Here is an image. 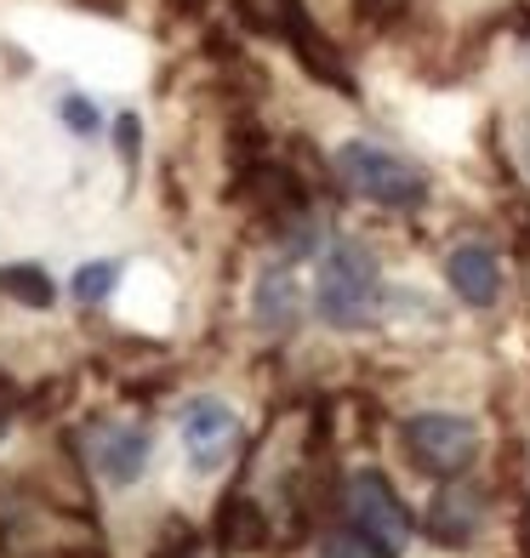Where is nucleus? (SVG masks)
<instances>
[{"label":"nucleus","instance_id":"dca6fc26","mask_svg":"<svg viewBox=\"0 0 530 558\" xmlns=\"http://www.w3.org/2000/svg\"><path fill=\"white\" fill-rule=\"evenodd\" d=\"M115 148H120L125 171H137V155H143V120L137 114H120L115 120Z\"/></svg>","mask_w":530,"mask_h":558},{"label":"nucleus","instance_id":"39448f33","mask_svg":"<svg viewBox=\"0 0 530 558\" xmlns=\"http://www.w3.org/2000/svg\"><path fill=\"white\" fill-rule=\"evenodd\" d=\"M348 524L365 530L388 558H399V547L411 536V513H406V501H399V490L388 485V473L360 468L348 478Z\"/></svg>","mask_w":530,"mask_h":558},{"label":"nucleus","instance_id":"f8f14e48","mask_svg":"<svg viewBox=\"0 0 530 558\" xmlns=\"http://www.w3.org/2000/svg\"><path fill=\"white\" fill-rule=\"evenodd\" d=\"M0 291H7L12 302H23V308H52V279H46V268L35 263H12V268H0Z\"/></svg>","mask_w":530,"mask_h":558},{"label":"nucleus","instance_id":"9b49d317","mask_svg":"<svg viewBox=\"0 0 530 558\" xmlns=\"http://www.w3.org/2000/svg\"><path fill=\"white\" fill-rule=\"evenodd\" d=\"M274 536L268 507H257L251 496H222L217 501V547L222 553H263Z\"/></svg>","mask_w":530,"mask_h":558},{"label":"nucleus","instance_id":"f257e3e1","mask_svg":"<svg viewBox=\"0 0 530 558\" xmlns=\"http://www.w3.org/2000/svg\"><path fill=\"white\" fill-rule=\"evenodd\" d=\"M383 308V268L365 240H332L320 251V279H314V314L332 331H365Z\"/></svg>","mask_w":530,"mask_h":558},{"label":"nucleus","instance_id":"ddd939ff","mask_svg":"<svg viewBox=\"0 0 530 558\" xmlns=\"http://www.w3.org/2000/svg\"><path fill=\"white\" fill-rule=\"evenodd\" d=\"M320 558H388L383 547H376L365 530H353V524H342V530H332V536L320 542Z\"/></svg>","mask_w":530,"mask_h":558},{"label":"nucleus","instance_id":"2eb2a0df","mask_svg":"<svg viewBox=\"0 0 530 558\" xmlns=\"http://www.w3.org/2000/svg\"><path fill=\"white\" fill-rule=\"evenodd\" d=\"M58 114H63V125H69L74 137H97V125H104L97 104H92V97H81V92H69L63 104H58Z\"/></svg>","mask_w":530,"mask_h":558},{"label":"nucleus","instance_id":"20e7f679","mask_svg":"<svg viewBox=\"0 0 530 558\" xmlns=\"http://www.w3.org/2000/svg\"><path fill=\"white\" fill-rule=\"evenodd\" d=\"M268 35L291 46V58L314 74L320 86H337L342 97H353V74L342 63V52L332 46V35L314 23L309 0H268Z\"/></svg>","mask_w":530,"mask_h":558},{"label":"nucleus","instance_id":"9d476101","mask_svg":"<svg viewBox=\"0 0 530 558\" xmlns=\"http://www.w3.org/2000/svg\"><path fill=\"white\" fill-rule=\"evenodd\" d=\"M251 319H257V331L268 337H291L302 325V286L291 268H263L257 291H251Z\"/></svg>","mask_w":530,"mask_h":558},{"label":"nucleus","instance_id":"a211bd4d","mask_svg":"<svg viewBox=\"0 0 530 558\" xmlns=\"http://www.w3.org/2000/svg\"><path fill=\"white\" fill-rule=\"evenodd\" d=\"M525 558H530V513H525Z\"/></svg>","mask_w":530,"mask_h":558},{"label":"nucleus","instance_id":"6e6552de","mask_svg":"<svg viewBox=\"0 0 530 558\" xmlns=\"http://www.w3.org/2000/svg\"><path fill=\"white\" fill-rule=\"evenodd\" d=\"M479 524H485V490H473V485H439V496L427 501V513H422V536L427 542H439V547H468L479 536Z\"/></svg>","mask_w":530,"mask_h":558},{"label":"nucleus","instance_id":"f03ea898","mask_svg":"<svg viewBox=\"0 0 530 558\" xmlns=\"http://www.w3.org/2000/svg\"><path fill=\"white\" fill-rule=\"evenodd\" d=\"M332 171L348 194L371 199V206H388V211H417L427 199V171L371 137H348L332 155Z\"/></svg>","mask_w":530,"mask_h":558},{"label":"nucleus","instance_id":"aec40b11","mask_svg":"<svg viewBox=\"0 0 530 558\" xmlns=\"http://www.w3.org/2000/svg\"><path fill=\"white\" fill-rule=\"evenodd\" d=\"M0 393H7V376H0Z\"/></svg>","mask_w":530,"mask_h":558},{"label":"nucleus","instance_id":"4468645a","mask_svg":"<svg viewBox=\"0 0 530 558\" xmlns=\"http://www.w3.org/2000/svg\"><path fill=\"white\" fill-rule=\"evenodd\" d=\"M115 279H120V263H86L81 274H74V296H81L86 308H92V302H109Z\"/></svg>","mask_w":530,"mask_h":558},{"label":"nucleus","instance_id":"0eeeda50","mask_svg":"<svg viewBox=\"0 0 530 558\" xmlns=\"http://www.w3.org/2000/svg\"><path fill=\"white\" fill-rule=\"evenodd\" d=\"M86 456L109 485H137L148 468V427L137 422H97L86 427Z\"/></svg>","mask_w":530,"mask_h":558},{"label":"nucleus","instance_id":"f3484780","mask_svg":"<svg viewBox=\"0 0 530 558\" xmlns=\"http://www.w3.org/2000/svg\"><path fill=\"white\" fill-rule=\"evenodd\" d=\"M519 148H525V166H530V120H525V143Z\"/></svg>","mask_w":530,"mask_h":558},{"label":"nucleus","instance_id":"6ab92c4d","mask_svg":"<svg viewBox=\"0 0 530 558\" xmlns=\"http://www.w3.org/2000/svg\"><path fill=\"white\" fill-rule=\"evenodd\" d=\"M7 422H12V416H7V411H0V439H7Z\"/></svg>","mask_w":530,"mask_h":558},{"label":"nucleus","instance_id":"7ed1b4c3","mask_svg":"<svg viewBox=\"0 0 530 558\" xmlns=\"http://www.w3.org/2000/svg\"><path fill=\"white\" fill-rule=\"evenodd\" d=\"M406 456L434 478H462L479 462V422L457 411H422L406 422Z\"/></svg>","mask_w":530,"mask_h":558},{"label":"nucleus","instance_id":"1a4fd4ad","mask_svg":"<svg viewBox=\"0 0 530 558\" xmlns=\"http://www.w3.org/2000/svg\"><path fill=\"white\" fill-rule=\"evenodd\" d=\"M445 286L457 291V302H468V308H496L502 302V263H496V251L491 245H457L445 257Z\"/></svg>","mask_w":530,"mask_h":558},{"label":"nucleus","instance_id":"423d86ee","mask_svg":"<svg viewBox=\"0 0 530 558\" xmlns=\"http://www.w3.org/2000/svg\"><path fill=\"white\" fill-rule=\"evenodd\" d=\"M177 427H183L189 462H194L200 473H217L222 456H229V445H234V434H240V416H234L229 399L194 393V399H183V416H177Z\"/></svg>","mask_w":530,"mask_h":558}]
</instances>
